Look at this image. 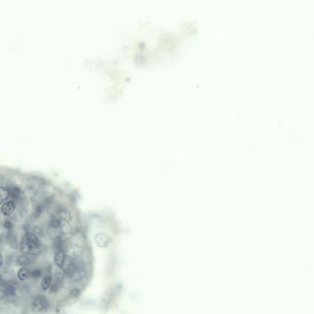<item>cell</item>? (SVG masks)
<instances>
[{"mask_svg": "<svg viewBox=\"0 0 314 314\" xmlns=\"http://www.w3.org/2000/svg\"><path fill=\"white\" fill-rule=\"evenodd\" d=\"M41 243L34 234L28 232L23 236L20 244V251L25 254H36L40 251Z\"/></svg>", "mask_w": 314, "mask_h": 314, "instance_id": "6da1fadb", "label": "cell"}, {"mask_svg": "<svg viewBox=\"0 0 314 314\" xmlns=\"http://www.w3.org/2000/svg\"><path fill=\"white\" fill-rule=\"evenodd\" d=\"M78 261L77 262L72 257H65L62 266L65 275L68 277L72 278L77 268Z\"/></svg>", "mask_w": 314, "mask_h": 314, "instance_id": "7a4b0ae2", "label": "cell"}, {"mask_svg": "<svg viewBox=\"0 0 314 314\" xmlns=\"http://www.w3.org/2000/svg\"><path fill=\"white\" fill-rule=\"evenodd\" d=\"M49 303L46 298L41 295L37 296L33 300L31 308L33 311L40 312L46 310L49 308Z\"/></svg>", "mask_w": 314, "mask_h": 314, "instance_id": "3957f363", "label": "cell"}, {"mask_svg": "<svg viewBox=\"0 0 314 314\" xmlns=\"http://www.w3.org/2000/svg\"><path fill=\"white\" fill-rule=\"evenodd\" d=\"M111 237L105 232H100L95 234L94 239L98 246L101 247L106 246L110 242Z\"/></svg>", "mask_w": 314, "mask_h": 314, "instance_id": "277c9868", "label": "cell"}, {"mask_svg": "<svg viewBox=\"0 0 314 314\" xmlns=\"http://www.w3.org/2000/svg\"><path fill=\"white\" fill-rule=\"evenodd\" d=\"M15 209L14 202L12 201H7L4 203L1 206V211L4 215L8 216L11 214Z\"/></svg>", "mask_w": 314, "mask_h": 314, "instance_id": "5b68a950", "label": "cell"}, {"mask_svg": "<svg viewBox=\"0 0 314 314\" xmlns=\"http://www.w3.org/2000/svg\"><path fill=\"white\" fill-rule=\"evenodd\" d=\"M65 257L63 250L55 251L54 259L56 264L59 267H62Z\"/></svg>", "mask_w": 314, "mask_h": 314, "instance_id": "8992f818", "label": "cell"}, {"mask_svg": "<svg viewBox=\"0 0 314 314\" xmlns=\"http://www.w3.org/2000/svg\"><path fill=\"white\" fill-rule=\"evenodd\" d=\"M7 188L9 191L10 196L13 199L17 200L21 196L22 192L20 188L18 186L12 185Z\"/></svg>", "mask_w": 314, "mask_h": 314, "instance_id": "52a82bcc", "label": "cell"}, {"mask_svg": "<svg viewBox=\"0 0 314 314\" xmlns=\"http://www.w3.org/2000/svg\"><path fill=\"white\" fill-rule=\"evenodd\" d=\"M3 292L6 295L13 297L16 294V289L13 285L7 284L4 285Z\"/></svg>", "mask_w": 314, "mask_h": 314, "instance_id": "ba28073f", "label": "cell"}, {"mask_svg": "<svg viewBox=\"0 0 314 314\" xmlns=\"http://www.w3.org/2000/svg\"><path fill=\"white\" fill-rule=\"evenodd\" d=\"M30 275V272L27 268L25 267L21 268L17 273L18 278L22 281L26 279Z\"/></svg>", "mask_w": 314, "mask_h": 314, "instance_id": "9c48e42d", "label": "cell"}, {"mask_svg": "<svg viewBox=\"0 0 314 314\" xmlns=\"http://www.w3.org/2000/svg\"><path fill=\"white\" fill-rule=\"evenodd\" d=\"M52 281V278L49 274L45 275L41 283V286L43 290L47 289L50 286Z\"/></svg>", "mask_w": 314, "mask_h": 314, "instance_id": "30bf717a", "label": "cell"}, {"mask_svg": "<svg viewBox=\"0 0 314 314\" xmlns=\"http://www.w3.org/2000/svg\"><path fill=\"white\" fill-rule=\"evenodd\" d=\"M0 202L1 204L9 198L10 195L9 190L7 187L2 186L0 189Z\"/></svg>", "mask_w": 314, "mask_h": 314, "instance_id": "8fae6325", "label": "cell"}, {"mask_svg": "<svg viewBox=\"0 0 314 314\" xmlns=\"http://www.w3.org/2000/svg\"><path fill=\"white\" fill-rule=\"evenodd\" d=\"M63 282L54 280L53 282L50 286V292L52 293L57 292L62 287Z\"/></svg>", "mask_w": 314, "mask_h": 314, "instance_id": "7c38bea8", "label": "cell"}, {"mask_svg": "<svg viewBox=\"0 0 314 314\" xmlns=\"http://www.w3.org/2000/svg\"><path fill=\"white\" fill-rule=\"evenodd\" d=\"M18 262L20 265H27L29 263V259L27 256L25 255H22L18 258Z\"/></svg>", "mask_w": 314, "mask_h": 314, "instance_id": "4fadbf2b", "label": "cell"}, {"mask_svg": "<svg viewBox=\"0 0 314 314\" xmlns=\"http://www.w3.org/2000/svg\"><path fill=\"white\" fill-rule=\"evenodd\" d=\"M61 224V220L56 218H53L50 222V225L52 227L57 228L59 227Z\"/></svg>", "mask_w": 314, "mask_h": 314, "instance_id": "5bb4252c", "label": "cell"}, {"mask_svg": "<svg viewBox=\"0 0 314 314\" xmlns=\"http://www.w3.org/2000/svg\"><path fill=\"white\" fill-rule=\"evenodd\" d=\"M42 274L41 270L38 269H36L33 270L30 272L31 276L34 278H37L41 276Z\"/></svg>", "mask_w": 314, "mask_h": 314, "instance_id": "9a60e30c", "label": "cell"}, {"mask_svg": "<svg viewBox=\"0 0 314 314\" xmlns=\"http://www.w3.org/2000/svg\"><path fill=\"white\" fill-rule=\"evenodd\" d=\"M54 280L63 281V275L62 273L60 272H57L54 275Z\"/></svg>", "mask_w": 314, "mask_h": 314, "instance_id": "2e32d148", "label": "cell"}, {"mask_svg": "<svg viewBox=\"0 0 314 314\" xmlns=\"http://www.w3.org/2000/svg\"><path fill=\"white\" fill-rule=\"evenodd\" d=\"M42 212V209L40 206L37 205L33 210V214L35 217H38Z\"/></svg>", "mask_w": 314, "mask_h": 314, "instance_id": "e0dca14e", "label": "cell"}, {"mask_svg": "<svg viewBox=\"0 0 314 314\" xmlns=\"http://www.w3.org/2000/svg\"><path fill=\"white\" fill-rule=\"evenodd\" d=\"M3 226L6 229L10 230L12 228V224L9 220H6L3 224Z\"/></svg>", "mask_w": 314, "mask_h": 314, "instance_id": "ac0fdd59", "label": "cell"}, {"mask_svg": "<svg viewBox=\"0 0 314 314\" xmlns=\"http://www.w3.org/2000/svg\"><path fill=\"white\" fill-rule=\"evenodd\" d=\"M79 290L77 288L72 289L70 292V294L72 297H76L79 294Z\"/></svg>", "mask_w": 314, "mask_h": 314, "instance_id": "d6986e66", "label": "cell"}, {"mask_svg": "<svg viewBox=\"0 0 314 314\" xmlns=\"http://www.w3.org/2000/svg\"><path fill=\"white\" fill-rule=\"evenodd\" d=\"M0 266H1L3 263V257L1 254L0 255Z\"/></svg>", "mask_w": 314, "mask_h": 314, "instance_id": "ffe728a7", "label": "cell"}]
</instances>
